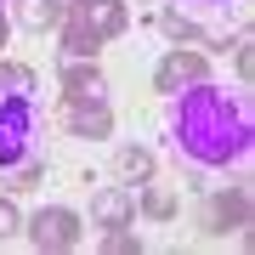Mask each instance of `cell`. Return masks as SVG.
<instances>
[{"label":"cell","instance_id":"obj_1","mask_svg":"<svg viewBox=\"0 0 255 255\" xmlns=\"http://www.w3.org/2000/svg\"><path fill=\"white\" fill-rule=\"evenodd\" d=\"M170 136L182 159L204 164V170H227V164L250 159V108L221 85H187L170 97Z\"/></svg>","mask_w":255,"mask_h":255},{"label":"cell","instance_id":"obj_2","mask_svg":"<svg viewBox=\"0 0 255 255\" xmlns=\"http://www.w3.org/2000/svg\"><path fill=\"white\" fill-rule=\"evenodd\" d=\"M80 216H74L68 204H46V210H34L28 216V244H34L40 255H68V250H80Z\"/></svg>","mask_w":255,"mask_h":255},{"label":"cell","instance_id":"obj_3","mask_svg":"<svg viewBox=\"0 0 255 255\" xmlns=\"http://www.w3.org/2000/svg\"><path fill=\"white\" fill-rule=\"evenodd\" d=\"M34 153V102L28 97H0V170Z\"/></svg>","mask_w":255,"mask_h":255},{"label":"cell","instance_id":"obj_4","mask_svg":"<svg viewBox=\"0 0 255 255\" xmlns=\"http://www.w3.org/2000/svg\"><path fill=\"white\" fill-rule=\"evenodd\" d=\"M199 80H210V57L204 51H182V46H176L170 57H159V68H153V85L164 97L187 91V85H199Z\"/></svg>","mask_w":255,"mask_h":255},{"label":"cell","instance_id":"obj_5","mask_svg":"<svg viewBox=\"0 0 255 255\" xmlns=\"http://www.w3.org/2000/svg\"><path fill=\"white\" fill-rule=\"evenodd\" d=\"M63 125L74 130V136H108V130H114V108H108V102H102V97H68L63 102Z\"/></svg>","mask_w":255,"mask_h":255},{"label":"cell","instance_id":"obj_6","mask_svg":"<svg viewBox=\"0 0 255 255\" xmlns=\"http://www.w3.org/2000/svg\"><path fill=\"white\" fill-rule=\"evenodd\" d=\"M74 17H80L85 28H91V34L102 40V46H108V40H119L130 28V11H125V0H80V6H74Z\"/></svg>","mask_w":255,"mask_h":255},{"label":"cell","instance_id":"obj_7","mask_svg":"<svg viewBox=\"0 0 255 255\" xmlns=\"http://www.w3.org/2000/svg\"><path fill=\"white\" fill-rule=\"evenodd\" d=\"M250 227V187L216 193L210 199V233H244Z\"/></svg>","mask_w":255,"mask_h":255},{"label":"cell","instance_id":"obj_8","mask_svg":"<svg viewBox=\"0 0 255 255\" xmlns=\"http://www.w3.org/2000/svg\"><path fill=\"white\" fill-rule=\"evenodd\" d=\"M63 97H102V68L97 57H63Z\"/></svg>","mask_w":255,"mask_h":255},{"label":"cell","instance_id":"obj_9","mask_svg":"<svg viewBox=\"0 0 255 255\" xmlns=\"http://www.w3.org/2000/svg\"><path fill=\"white\" fill-rule=\"evenodd\" d=\"M91 216L102 221V227H119V221L136 216V199H130L125 187H97L91 193Z\"/></svg>","mask_w":255,"mask_h":255},{"label":"cell","instance_id":"obj_10","mask_svg":"<svg viewBox=\"0 0 255 255\" xmlns=\"http://www.w3.org/2000/svg\"><path fill=\"white\" fill-rule=\"evenodd\" d=\"M97 51H102V40L74 17V11H63V57H97Z\"/></svg>","mask_w":255,"mask_h":255},{"label":"cell","instance_id":"obj_11","mask_svg":"<svg viewBox=\"0 0 255 255\" xmlns=\"http://www.w3.org/2000/svg\"><path fill=\"white\" fill-rule=\"evenodd\" d=\"M114 176L119 182H153V153L147 147H119L114 153Z\"/></svg>","mask_w":255,"mask_h":255},{"label":"cell","instance_id":"obj_12","mask_svg":"<svg viewBox=\"0 0 255 255\" xmlns=\"http://www.w3.org/2000/svg\"><path fill=\"white\" fill-rule=\"evenodd\" d=\"M142 216L147 221H170L176 216V187L170 182H147L142 187Z\"/></svg>","mask_w":255,"mask_h":255},{"label":"cell","instance_id":"obj_13","mask_svg":"<svg viewBox=\"0 0 255 255\" xmlns=\"http://www.w3.org/2000/svg\"><path fill=\"white\" fill-rule=\"evenodd\" d=\"M17 23L46 34V28H57V23H63V6H51V0H17Z\"/></svg>","mask_w":255,"mask_h":255},{"label":"cell","instance_id":"obj_14","mask_svg":"<svg viewBox=\"0 0 255 255\" xmlns=\"http://www.w3.org/2000/svg\"><path fill=\"white\" fill-rule=\"evenodd\" d=\"M0 97H34V68L28 63H0Z\"/></svg>","mask_w":255,"mask_h":255},{"label":"cell","instance_id":"obj_15","mask_svg":"<svg viewBox=\"0 0 255 255\" xmlns=\"http://www.w3.org/2000/svg\"><path fill=\"white\" fill-rule=\"evenodd\" d=\"M40 176H46V159H40V153L17 159V164H11V170H6V193H23V187H34Z\"/></svg>","mask_w":255,"mask_h":255},{"label":"cell","instance_id":"obj_16","mask_svg":"<svg viewBox=\"0 0 255 255\" xmlns=\"http://www.w3.org/2000/svg\"><path fill=\"white\" fill-rule=\"evenodd\" d=\"M102 250H108V255H142V238L130 233V221H119V227L102 233Z\"/></svg>","mask_w":255,"mask_h":255},{"label":"cell","instance_id":"obj_17","mask_svg":"<svg viewBox=\"0 0 255 255\" xmlns=\"http://www.w3.org/2000/svg\"><path fill=\"white\" fill-rule=\"evenodd\" d=\"M233 68H238V80H255V46H250V28H238V40H233Z\"/></svg>","mask_w":255,"mask_h":255},{"label":"cell","instance_id":"obj_18","mask_svg":"<svg viewBox=\"0 0 255 255\" xmlns=\"http://www.w3.org/2000/svg\"><path fill=\"white\" fill-rule=\"evenodd\" d=\"M159 34H170V40H204V28L187 23V17H176V11H159Z\"/></svg>","mask_w":255,"mask_h":255},{"label":"cell","instance_id":"obj_19","mask_svg":"<svg viewBox=\"0 0 255 255\" xmlns=\"http://www.w3.org/2000/svg\"><path fill=\"white\" fill-rule=\"evenodd\" d=\"M17 227H23V216H17V204H11V199H0V244H6V238L17 233Z\"/></svg>","mask_w":255,"mask_h":255},{"label":"cell","instance_id":"obj_20","mask_svg":"<svg viewBox=\"0 0 255 255\" xmlns=\"http://www.w3.org/2000/svg\"><path fill=\"white\" fill-rule=\"evenodd\" d=\"M6 40H11V17L0 11V46H6Z\"/></svg>","mask_w":255,"mask_h":255},{"label":"cell","instance_id":"obj_21","mask_svg":"<svg viewBox=\"0 0 255 255\" xmlns=\"http://www.w3.org/2000/svg\"><path fill=\"white\" fill-rule=\"evenodd\" d=\"M51 6H63V11H74V6H80V0H51Z\"/></svg>","mask_w":255,"mask_h":255},{"label":"cell","instance_id":"obj_22","mask_svg":"<svg viewBox=\"0 0 255 255\" xmlns=\"http://www.w3.org/2000/svg\"><path fill=\"white\" fill-rule=\"evenodd\" d=\"M199 6H227V0H199Z\"/></svg>","mask_w":255,"mask_h":255}]
</instances>
